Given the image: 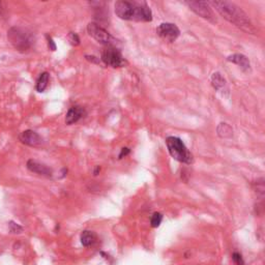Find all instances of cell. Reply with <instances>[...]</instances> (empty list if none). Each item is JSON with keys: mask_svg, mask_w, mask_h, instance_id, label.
Instances as JSON below:
<instances>
[{"mask_svg": "<svg viewBox=\"0 0 265 265\" xmlns=\"http://www.w3.org/2000/svg\"><path fill=\"white\" fill-rule=\"evenodd\" d=\"M215 10L228 22L235 25L239 29L250 34H257V29L254 26L250 17L242 7L231 1H210L208 2Z\"/></svg>", "mask_w": 265, "mask_h": 265, "instance_id": "6da1fadb", "label": "cell"}, {"mask_svg": "<svg viewBox=\"0 0 265 265\" xmlns=\"http://www.w3.org/2000/svg\"><path fill=\"white\" fill-rule=\"evenodd\" d=\"M115 14L122 20L135 22H151L152 12L145 2L121 0L114 5Z\"/></svg>", "mask_w": 265, "mask_h": 265, "instance_id": "7a4b0ae2", "label": "cell"}, {"mask_svg": "<svg viewBox=\"0 0 265 265\" xmlns=\"http://www.w3.org/2000/svg\"><path fill=\"white\" fill-rule=\"evenodd\" d=\"M7 40L16 50L22 53L29 51L34 44L32 32L23 27H12L7 31Z\"/></svg>", "mask_w": 265, "mask_h": 265, "instance_id": "3957f363", "label": "cell"}, {"mask_svg": "<svg viewBox=\"0 0 265 265\" xmlns=\"http://www.w3.org/2000/svg\"><path fill=\"white\" fill-rule=\"evenodd\" d=\"M166 145L170 156L174 160L181 162L183 164L190 165L194 162L193 155L185 146V144L183 140L178 137L170 136L166 139Z\"/></svg>", "mask_w": 265, "mask_h": 265, "instance_id": "277c9868", "label": "cell"}, {"mask_svg": "<svg viewBox=\"0 0 265 265\" xmlns=\"http://www.w3.org/2000/svg\"><path fill=\"white\" fill-rule=\"evenodd\" d=\"M101 59L106 65L114 68L124 66V64L126 63L121 51L110 45L102 49Z\"/></svg>", "mask_w": 265, "mask_h": 265, "instance_id": "5b68a950", "label": "cell"}, {"mask_svg": "<svg viewBox=\"0 0 265 265\" xmlns=\"http://www.w3.org/2000/svg\"><path fill=\"white\" fill-rule=\"evenodd\" d=\"M185 5L189 6L191 11L200 16L201 18L207 20L211 23H217V19L213 14L211 7L206 1H184Z\"/></svg>", "mask_w": 265, "mask_h": 265, "instance_id": "8992f818", "label": "cell"}, {"mask_svg": "<svg viewBox=\"0 0 265 265\" xmlns=\"http://www.w3.org/2000/svg\"><path fill=\"white\" fill-rule=\"evenodd\" d=\"M87 32L89 36L95 39L98 42L102 45H109L111 40H112V37L111 34L104 28L102 27L100 24L95 23V22H90L87 25Z\"/></svg>", "mask_w": 265, "mask_h": 265, "instance_id": "52a82bcc", "label": "cell"}, {"mask_svg": "<svg viewBox=\"0 0 265 265\" xmlns=\"http://www.w3.org/2000/svg\"><path fill=\"white\" fill-rule=\"evenodd\" d=\"M157 33L166 41L173 42L181 36V30L173 23H162L157 28Z\"/></svg>", "mask_w": 265, "mask_h": 265, "instance_id": "ba28073f", "label": "cell"}, {"mask_svg": "<svg viewBox=\"0 0 265 265\" xmlns=\"http://www.w3.org/2000/svg\"><path fill=\"white\" fill-rule=\"evenodd\" d=\"M19 140L27 146L31 147H40L42 144V138L34 131L27 130L24 131L19 135Z\"/></svg>", "mask_w": 265, "mask_h": 265, "instance_id": "9c48e42d", "label": "cell"}, {"mask_svg": "<svg viewBox=\"0 0 265 265\" xmlns=\"http://www.w3.org/2000/svg\"><path fill=\"white\" fill-rule=\"evenodd\" d=\"M27 169L33 173H37L39 175H42L46 177H51L53 175V171L50 167H48L47 165L40 163V162L36 161V160H29L27 162Z\"/></svg>", "mask_w": 265, "mask_h": 265, "instance_id": "30bf717a", "label": "cell"}, {"mask_svg": "<svg viewBox=\"0 0 265 265\" xmlns=\"http://www.w3.org/2000/svg\"><path fill=\"white\" fill-rule=\"evenodd\" d=\"M86 114L85 109L80 106H74L68 109L66 116H65V123L71 125L76 122H78L81 118H83Z\"/></svg>", "mask_w": 265, "mask_h": 265, "instance_id": "8fae6325", "label": "cell"}, {"mask_svg": "<svg viewBox=\"0 0 265 265\" xmlns=\"http://www.w3.org/2000/svg\"><path fill=\"white\" fill-rule=\"evenodd\" d=\"M227 61L229 62H232L234 64H237L239 67H242V70L245 72H250L251 71V62L245 55L235 53L232 55H229L227 57Z\"/></svg>", "mask_w": 265, "mask_h": 265, "instance_id": "7c38bea8", "label": "cell"}, {"mask_svg": "<svg viewBox=\"0 0 265 265\" xmlns=\"http://www.w3.org/2000/svg\"><path fill=\"white\" fill-rule=\"evenodd\" d=\"M80 241L83 246L85 247H89L95 245L98 242V236L93 231H89V230H84V231L81 233L80 236Z\"/></svg>", "mask_w": 265, "mask_h": 265, "instance_id": "4fadbf2b", "label": "cell"}, {"mask_svg": "<svg viewBox=\"0 0 265 265\" xmlns=\"http://www.w3.org/2000/svg\"><path fill=\"white\" fill-rule=\"evenodd\" d=\"M210 82L211 86L218 91L223 90L226 87V80L221 73H213L210 78Z\"/></svg>", "mask_w": 265, "mask_h": 265, "instance_id": "5bb4252c", "label": "cell"}, {"mask_svg": "<svg viewBox=\"0 0 265 265\" xmlns=\"http://www.w3.org/2000/svg\"><path fill=\"white\" fill-rule=\"evenodd\" d=\"M217 133L221 138H231L233 136V130L226 122H221L217 127Z\"/></svg>", "mask_w": 265, "mask_h": 265, "instance_id": "9a60e30c", "label": "cell"}, {"mask_svg": "<svg viewBox=\"0 0 265 265\" xmlns=\"http://www.w3.org/2000/svg\"><path fill=\"white\" fill-rule=\"evenodd\" d=\"M49 79H50V75L48 72H44V73L41 74V76L39 77V79L37 81V85H36V88L39 92L45 91V89L48 87Z\"/></svg>", "mask_w": 265, "mask_h": 265, "instance_id": "2e32d148", "label": "cell"}, {"mask_svg": "<svg viewBox=\"0 0 265 265\" xmlns=\"http://www.w3.org/2000/svg\"><path fill=\"white\" fill-rule=\"evenodd\" d=\"M163 218L164 217L161 212L152 213V216L150 218V226L152 228H158L162 224V222H163Z\"/></svg>", "mask_w": 265, "mask_h": 265, "instance_id": "e0dca14e", "label": "cell"}, {"mask_svg": "<svg viewBox=\"0 0 265 265\" xmlns=\"http://www.w3.org/2000/svg\"><path fill=\"white\" fill-rule=\"evenodd\" d=\"M8 228H10V231L14 234H18V233L23 232V227L20 226L19 224L15 223V222H13V221H11L10 223H8Z\"/></svg>", "mask_w": 265, "mask_h": 265, "instance_id": "ac0fdd59", "label": "cell"}, {"mask_svg": "<svg viewBox=\"0 0 265 265\" xmlns=\"http://www.w3.org/2000/svg\"><path fill=\"white\" fill-rule=\"evenodd\" d=\"M67 39H68V41H70V42L73 46L76 47V46L80 45V38L77 33L70 32V33H68V36H67Z\"/></svg>", "mask_w": 265, "mask_h": 265, "instance_id": "d6986e66", "label": "cell"}, {"mask_svg": "<svg viewBox=\"0 0 265 265\" xmlns=\"http://www.w3.org/2000/svg\"><path fill=\"white\" fill-rule=\"evenodd\" d=\"M232 260H233L235 265H245V262H244L242 255L239 253H237V252H234L232 254Z\"/></svg>", "mask_w": 265, "mask_h": 265, "instance_id": "ffe728a7", "label": "cell"}, {"mask_svg": "<svg viewBox=\"0 0 265 265\" xmlns=\"http://www.w3.org/2000/svg\"><path fill=\"white\" fill-rule=\"evenodd\" d=\"M46 39H47V42H48V48H49V50L53 51V52H54V51L56 50V44L54 42L53 39L51 38V37L49 36V34H46Z\"/></svg>", "mask_w": 265, "mask_h": 265, "instance_id": "44dd1931", "label": "cell"}, {"mask_svg": "<svg viewBox=\"0 0 265 265\" xmlns=\"http://www.w3.org/2000/svg\"><path fill=\"white\" fill-rule=\"evenodd\" d=\"M130 152H131V149H130V148H127V147H123V148L122 149L121 153H119L118 159H119V160H122V159H123V158L127 157V156L130 155Z\"/></svg>", "mask_w": 265, "mask_h": 265, "instance_id": "7402d4cb", "label": "cell"}, {"mask_svg": "<svg viewBox=\"0 0 265 265\" xmlns=\"http://www.w3.org/2000/svg\"><path fill=\"white\" fill-rule=\"evenodd\" d=\"M85 58H86V61L91 62V63H96V64H99L101 62L100 61V58L96 57V56H93V55H86L85 56Z\"/></svg>", "mask_w": 265, "mask_h": 265, "instance_id": "603a6c76", "label": "cell"}, {"mask_svg": "<svg viewBox=\"0 0 265 265\" xmlns=\"http://www.w3.org/2000/svg\"><path fill=\"white\" fill-rule=\"evenodd\" d=\"M100 171H101V167H100V166H97L96 169H95V171H93V174H95V175H99Z\"/></svg>", "mask_w": 265, "mask_h": 265, "instance_id": "cb8c5ba5", "label": "cell"}]
</instances>
